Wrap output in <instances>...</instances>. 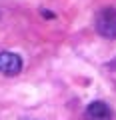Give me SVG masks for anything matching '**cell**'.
I'll use <instances>...</instances> for the list:
<instances>
[{
	"instance_id": "cell-1",
	"label": "cell",
	"mask_w": 116,
	"mask_h": 120,
	"mask_svg": "<svg viewBox=\"0 0 116 120\" xmlns=\"http://www.w3.org/2000/svg\"><path fill=\"white\" fill-rule=\"evenodd\" d=\"M96 30L104 38H116V8L106 6L96 14Z\"/></svg>"
},
{
	"instance_id": "cell-2",
	"label": "cell",
	"mask_w": 116,
	"mask_h": 120,
	"mask_svg": "<svg viewBox=\"0 0 116 120\" xmlns=\"http://www.w3.org/2000/svg\"><path fill=\"white\" fill-rule=\"evenodd\" d=\"M22 70V58L16 52H0V74L16 76Z\"/></svg>"
},
{
	"instance_id": "cell-3",
	"label": "cell",
	"mask_w": 116,
	"mask_h": 120,
	"mask_svg": "<svg viewBox=\"0 0 116 120\" xmlns=\"http://www.w3.org/2000/svg\"><path fill=\"white\" fill-rule=\"evenodd\" d=\"M86 118L88 120H110L112 118V110L106 102L102 100H94L92 104H88L86 108Z\"/></svg>"
}]
</instances>
